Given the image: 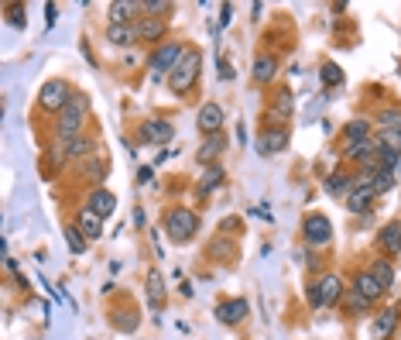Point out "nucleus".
Here are the masks:
<instances>
[{"mask_svg":"<svg viewBox=\"0 0 401 340\" xmlns=\"http://www.w3.org/2000/svg\"><path fill=\"white\" fill-rule=\"evenodd\" d=\"M86 121H89V96H86V93H76V96L69 100V107L55 117V138H59V141L82 138Z\"/></svg>","mask_w":401,"mask_h":340,"instance_id":"nucleus-1","label":"nucleus"},{"mask_svg":"<svg viewBox=\"0 0 401 340\" xmlns=\"http://www.w3.org/2000/svg\"><path fill=\"white\" fill-rule=\"evenodd\" d=\"M199 227H202V220L192 207H168V210H165V234H168L175 244L192 241V237L199 234Z\"/></svg>","mask_w":401,"mask_h":340,"instance_id":"nucleus-2","label":"nucleus"},{"mask_svg":"<svg viewBox=\"0 0 401 340\" xmlns=\"http://www.w3.org/2000/svg\"><path fill=\"white\" fill-rule=\"evenodd\" d=\"M199 73H202V52L192 45V48L182 55V62L172 69V76H168V89H172V93H179V96H186L192 86L199 83Z\"/></svg>","mask_w":401,"mask_h":340,"instance_id":"nucleus-3","label":"nucleus"},{"mask_svg":"<svg viewBox=\"0 0 401 340\" xmlns=\"http://www.w3.org/2000/svg\"><path fill=\"white\" fill-rule=\"evenodd\" d=\"M76 96V89L69 80H48V83L38 89V110L41 114H62L66 107H69V100Z\"/></svg>","mask_w":401,"mask_h":340,"instance_id":"nucleus-4","label":"nucleus"},{"mask_svg":"<svg viewBox=\"0 0 401 340\" xmlns=\"http://www.w3.org/2000/svg\"><path fill=\"white\" fill-rule=\"evenodd\" d=\"M189 48L182 38H168V42H161L158 48H151V55H148V69L155 73V76H172V69L182 62V55H186Z\"/></svg>","mask_w":401,"mask_h":340,"instance_id":"nucleus-5","label":"nucleus"},{"mask_svg":"<svg viewBox=\"0 0 401 340\" xmlns=\"http://www.w3.org/2000/svg\"><path fill=\"white\" fill-rule=\"evenodd\" d=\"M302 241L309 248H329L333 244V220L319 210L305 213L302 216Z\"/></svg>","mask_w":401,"mask_h":340,"instance_id":"nucleus-6","label":"nucleus"},{"mask_svg":"<svg viewBox=\"0 0 401 340\" xmlns=\"http://www.w3.org/2000/svg\"><path fill=\"white\" fill-rule=\"evenodd\" d=\"M288 141H292L288 124H264V131H261L257 141H254V148H257V155L271 158V155H281V151L288 148Z\"/></svg>","mask_w":401,"mask_h":340,"instance_id":"nucleus-7","label":"nucleus"},{"mask_svg":"<svg viewBox=\"0 0 401 340\" xmlns=\"http://www.w3.org/2000/svg\"><path fill=\"white\" fill-rule=\"evenodd\" d=\"M165 35H168V17L141 14V17L134 21V42H144V45H155V48H158L161 42H168Z\"/></svg>","mask_w":401,"mask_h":340,"instance_id":"nucleus-8","label":"nucleus"},{"mask_svg":"<svg viewBox=\"0 0 401 340\" xmlns=\"http://www.w3.org/2000/svg\"><path fill=\"white\" fill-rule=\"evenodd\" d=\"M223 121H227V114H223V107H220L216 100H206L199 107V114H196V128H199L202 138L223 134Z\"/></svg>","mask_w":401,"mask_h":340,"instance_id":"nucleus-9","label":"nucleus"},{"mask_svg":"<svg viewBox=\"0 0 401 340\" xmlns=\"http://www.w3.org/2000/svg\"><path fill=\"white\" fill-rule=\"evenodd\" d=\"M250 316V302L243 296H234V299H220L216 302V320L223 323V327H237Z\"/></svg>","mask_w":401,"mask_h":340,"instance_id":"nucleus-10","label":"nucleus"},{"mask_svg":"<svg viewBox=\"0 0 401 340\" xmlns=\"http://www.w3.org/2000/svg\"><path fill=\"white\" fill-rule=\"evenodd\" d=\"M250 80L257 86H271L278 80V55L271 52H257L254 55V69H250Z\"/></svg>","mask_w":401,"mask_h":340,"instance_id":"nucleus-11","label":"nucleus"},{"mask_svg":"<svg viewBox=\"0 0 401 340\" xmlns=\"http://www.w3.org/2000/svg\"><path fill=\"white\" fill-rule=\"evenodd\" d=\"M312 282H316V293H319V302L326 306V309H329V306H336L340 299L347 296V289H343L340 275H333V272H326V275H316Z\"/></svg>","mask_w":401,"mask_h":340,"instance_id":"nucleus-12","label":"nucleus"},{"mask_svg":"<svg viewBox=\"0 0 401 340\" xmlns=\"http://www.w3.org/2000/svg\"><path fill=\"white\" fill-rule=\"evenodd\" d=\"M82 207H89L96 216H103V220H107V216H114V210H117V196H114L107 186H93Z\"/></svg>","mask_w":401,"mask_h":340,"instance_id":"nucleus-13","label":"nucleus"},{"mask_svg":"<svg viewBox=\"0 0 401 340\" xmlns=\"http://www.w3.org/2000/svg\"><path fill=\"white\" fill-rule=\"evenodd\" d=\"M227 151V134H209V138H202L199 151H196V162L199 165H220V155Z\"/></svg>","mask_w":401,"mask_h":340,"instance_id":"nucleus-14","label":"nucleus"},{"mask_svg":"<svg viewBox=\"0 0 401 340\" xmlns=\"http://www.w3.org/2000/svg\"><path fill=\"white\" fill-rule=\"evenodd\" d=\"M292 110H295V96H292V89H288V86H278V89L268 96V114L278 117V124H285V121L292 117Z\"/></svg>","mask_w":401,"mask_h":340,"instance_id":"nucleus-15","label":"nucleus"},{"mask_svg":"<svg viewBox=\"0 0 401 340\" xmlns=\"http://www.w3.org/2000/svg\"><path fill=\"white\" fill-rule=\"evenodd\" d=\"M377 251L388 258L401 255V220H391L377 230Z\"/></svg>","mask_w":401,"mask_h":340,"instance_id":"nucleus-16","label":"nucleus"},{"mask_svg":"<svg viewBox=\"0 0 401 340\" xmlns=\"http://www.w3.org/2000/svg\"><path fill=\"white\" fill-rule=\"evenodd\" d=\"M55 148L62 151V158H66V162H82V158H89V155L96 151L93 138H86V134H82V138H73V141H59Z\"/></svg>","mask_w":401,"mask_h":340,"instance_id":"nucleus-17","label":"nucleus"},{"mask_svg":"<svg viewBox=\"0 0 401 340\" xmlns=\"http://www.w3.org/2000/svg\"><path fill=\"white\" fill-rule=\"evenodd\" d=\"M141 141H151V145H168L172 141V134H175V128L165 121V117H151V121H144L141 124Z\"/></svg>","mask_w":401,"mask_h":340,"instance_id":"nucleus-18","label":"nucleus"},{"mask_svg":"<svg viewBox=\"0 0 401 340\" xmlns=\"http://www.w3.org/2000/svg\"><path fill=\"white\" fill-rule=\"evenodd\" d=\"M354 293H361L367 302H377V299L384 296V289H381V282L370 275V268H361V272H354V286H350Z\"/></svg>","mask_w":401,"mask_h":340,"instance_id":"nucleus-19","label":"nucleus"},{"mask_svg":"<svg viewBox=\"0 0 401 340\" xmlns=\"http://www.w3.org/2000/svg\"><path fill=\"white\" fill-rule=\"evenodd\" d=\"M374 200H377L374 186H354V189H350V196H347V210L357 213V216H367L370 207H374Z\"/></svg>","mask_w":401,"mask_h":340,"instance_id":"nucleus-20","label":"nucleus"},{"mask_svg":"<svg viewBox=\"0 0 401 340\" xmlns=\"http://www.w3.org/2000/svg\"><path fill=\"white\" fill-rule=\"evenodd\" d=\"M223 182H227V172H223V165H209V169L202 172V179L196 182V196H199V200H209V196H213V193H216Z\"/></svg>","mask_w":401,"mask_h":340,"instance_id":"nucleus-21","label":"nucleus"},{"mask_svg":"<svg viewBox=\"0 0 401 340\" xmlns=\"http://www.w3.org/2000/svg\"><path fill=\"white\" fill-rule=\"evenodd\" d=\"M107 14H110V24H134L141 17V3H134V0H114L107 7Z\"/></svg>","mask_w":401,"mask_h":340,"instance_id":"nucleus-22","label":"nucleus"},{"mask_svg":"<svg viewBox=\"0 0 401 340\" xmlns=\"http://www.w3.org/2000/svg\"><path fill=\"white\" fill-rule=\"evenodd\" d=\"M76 227L86 234V241L103 237V216H96L89 207H80V213H76Z\"/></svg>","mask_w":401,"mask_h":340,"instance_id":"nucleus-23","label":"nucleus"},{"mask_svg":"<svg viewBox=\"0 0 401 340\" xmlns=\"http://www.w3.org/2000/svg\"><path fill=\"white\" fill-rule=\"evenodd\" d=\"M374 151H377V141L370 138V141H350V145H343V158L347 162H357V165H367L370 158H374Z\"/></svg>","mask_w":401,"mask_h":340,"instance_id":"nucleus-24","label":"nucleus"},{"mask_svg":"<svg viewBox=\"0 0 401 340\" xmlns=\"http://www.w3.org/2000/svg\"><path fill=\"white\" fill-rule=\"evenodd\" d=\"M374 124H377V131H401V107L398 103H384V107H377Z\"/></svg>","mask_w":401,"mask_h":340,"instance_id":"nucleus-25","label":"nucleus"},{"mask_svg":"<svg viewBox=\"0 0 401 340\" xmlns=\"http://www.w3.org/2000/svg\"><path fill=\"white\" fill-rule=\"evenodd\" d=\"M395 330H398V309H384L374 320V340H388Z\"/></svg>","mask_w":401,"mask_h":340,"instance_id":"nucleus-26","label":"nucleus"},{"mask_svg":"<svg viewBox=\"0 0 401 340\" xmlns=\"http://www.w3.org/2000/svg\"><path fill=\"white\" fill-rule=\"evenodd\" d=\"M350 189H354V175H350V172H329V175H326V193H333V196H350Z\"/></svg>","mask_w":401,"mask_h":340,"instance_id":"nucleus-27","label":"nucleus"},{"mask_svg":"<svg viewBox=\"0 0 401 340\" xmlns=\"http://www.w3.org/2000/svg\"><path fill=\"white\" fill-rule=\"evenodd\" d=\"M370 275L381 282V289H384V293L395 286V265H391L388 258H374V261H370Z\"/></svg>","mask_w":401,"mask_h":340,"instance_id":"nucleus-28","label":"nucleus"},{"mask_svg":"<svg viewBox=\"0 0 401 340\" xmlns=\"http://www.w3.org/2000/svg\"><path fill=\"white\" fill-rule=\"evenodd\" d=\"M110 323H114L117 330H123V334H134V330L141 327L137 306H134V309H114V313H110Z\"/></svg>","mask_w":401,"mask_h":340,"instance_id":"nucleus-29","label":"nucleus"},{"mask_svg":"<svg viewBox=\"0 0 401 340\" xmlns=\"http://www.w3.org/2000/svg\"><path fill=\"white\" fill-rule=\"evenodd\" d=\"M370 124L374 121H367V117H354L343 128V145H350V141H370Z\"/></svg>","mask_w":401,"mask_h":340,"instance_id":"nucleus-30","label":"nucleus"},{"mask_svg":"<svg viewBox=\"0 0 401 340\" xmlns=\"http://www.w3.org/2000/svg\"><path fill=\"white\" fill-rule=\"evenodd\" d=\"M148 306L155 313L165 306V279H161V272H148Z\"/></svg>","mask_w":401,"mask_h":340,"instance_id":"nucleus-31","label":"nucleus"},{"mask_svg":"<svg viewBox=\"0 0 401 340\" xmlns=\"http://www.w3.org/2000/svg\"><path fill=\"white\" fill-rule=\"evenodd\" d=\"M107 42L117 45V48L134 45V24H107Z\"/></svg>","mask_w":401,"mask_h":340,"instance_id":"nucleus-32","label":"nucleus"},{"mask_svg":"<svg viewBox=\"0 0 401 340\" xmlns=\"http://www.w3.org/2000/svg\"><path fill=\"white\" fill-rule=\"evenodd\" d=\"M319 80H322V86H326V89H336V86H343V80H347V76H343V69H340L336 62H326V66L319 69Z\"/></svg>","mask_w":401,"mask_h":340,"instance_id":"nucleus-33","label":"nucleus"},{"mask_svg":"<svg viewBox=\"0 0 401 340\" xmlns=\"http://www.w3.org/2000/svg\"><path fill=\"white\" fill-rule=\"evenodd\" d=\"M395 182H398V179H395V172H388V169L370 172V186H374V193H377V196H384Z\"/></svg>","mask_w":401,"mask_h":340,"instance_id":"nucleus-34","label":"nucleus"},{"mask_svg":"<svg viewBox=\"0 0 401 340\" xmlns=\"http://www.w3.org/2000/svg\"><path fill=\"white\" fill-rule=\"evenodd\" d=\"M66 244H69V251H73V255H82L89 241H86V234H82L76 223H69V227H66Z\"/></svg>","mask_w":401,"mask_h":340,"instance_id":"nucleus-35","label":"nucleus"},{"mask_svg":"<svg viewBox=\"0 0 401 340\" xmlns=\"http://www.w3.org/2000/svg\"><path fill=\"white\" fill-rule=\"evenodd\" d=\"M377 145H384V148H391L395 155H401V131H381V134H377Z\"/></svg>","mask_w":401,"mask_h":340,"instance_id":"nucleus-36","label":"nucleus"},{"mask_svg":"<svg viewBox=\"0 0 401 340\" xmlns=\"http://www.w3.org/2000/svg\"><path fill=\"white\" fill-rule=\"evenodd\" d=\"M141 10H144V14H151V17H165V14L172 10V3H168V0H144V3H141Z\"/></svg>","mask_w":401,"mask_h":340,"instance_id":"nucleus-37","label":"nucleus"},{"mask_svg":"<svg viewBox=\"0 0 401 340\" xmlns=\"http://www.w3.org/2000/svg\"><path fill=\"white\" fill-rule=\"evenodd\" d=\"M209 255H213V258H227V261H234V255H237V248H234L230 241H220V244L213 241V248H209Z\"/></svg>","mask_w":401,"mask_h":340,"instance_id":"nucleus-38","label":"nucleus"},{"mask_svg":"<svg viewBox=\"0 0 401 340\" xmlns=\"http://www.w3.org/2000/svg\"><path fill=\"white\" fill-rule=\"evenodd\" d=\"M7 14H10V24H17V28H24V24H28V14H24V7H21V3H7Z\"/></svg>","mask_w":401,"mask_h":340,"instance_id":"nucleus-39","label":"nucleus"},{"mask_svg":"<svg viewBox=\"0 0 401 340\" xmlns=\"http://www.w3.org/2000/svg\"><path fill=\"white\" fill-rule=\"evenodd\" d=\"M347 306H350V309H370L374 302H367V299H363L361 293H354V289H347Z\"/></svg>","mask_w":401,"mask_h":340,"instance_id":"nucleus-40","label":"nucleus"},{"mask_svg":"<svg viewBox=\"0 0 401 340\" xmlns=\"http://www.w3.org/2000/svg\"><path fill=\"white\" fill-rule=\"evenodd\" d=\"M55 17H59V7H55V3H48V7H45V24L52 28V24H55Z\"/></svg>","mask_w":401,"mask_h":340,"instance_id":"nucleus-41","label":"nucleus"},{"mask_svg":"<svg viewBox=\"0 0 401 340\" xmlns=\"http://www.w3.org/2000/svg\"><path fill=\"white\" fill-rule=\"evenodd\" d=\"M137 182H151V169H141V172H137Z\"/></svg>","mask_w":401,"mask_h":340,"instance_id":"nucleus-42","label":"nucleus"},{"mask_svg":"<svg viewBox=\"0 0 401 340\" xmlns=\"http://www.w3.org/2000/svg\"><path fill=\"white\" fill-rule=\"evenodd\" d=\"M398 175H401V165H398ZM398 182H401V179H398Z\"/></svg>","mask_w":401,"mask_h":340,"instance_id":"nucleus-43","label":"nucleus"}]
</instances>
